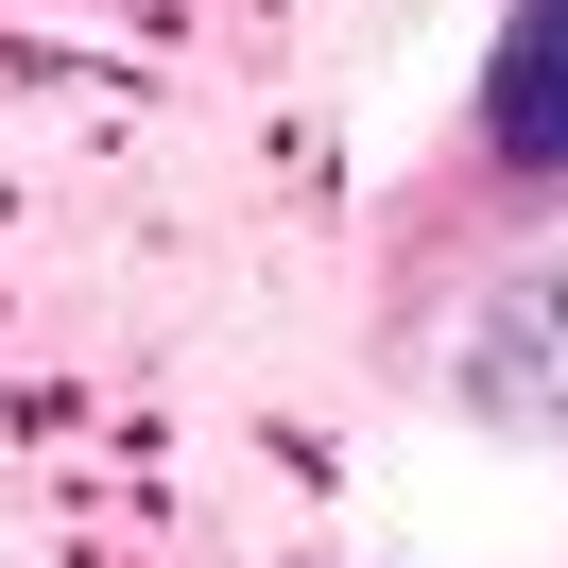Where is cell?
<instances>
[{
	"label": "cell",
	"mask_w": 568,
	"mask_h": 568,
	"mask_svg": "<svg viewBox=\"0 0 568 568\" xmlns=\"http://www.w3.org/2000/svg\"><path fill=\"white\" fill-rule=\"evenodd\" d=\"M483 139L517 173H568V0H517L483 52Z\"/></svg>",
	"instance_id": "6da1fadb"
}]
</instances>
